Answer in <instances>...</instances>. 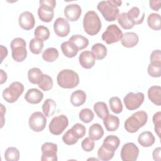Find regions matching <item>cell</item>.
Here are the masks:
<instances>
[{
	"instance_id": "1",
	"label": "cell",
	"mask_w": 161,
	"mask_h": 161,
	"mask_svg": "<svg viewBox=\"0 0 161 161\" xmlns=\"http://www.w3.org/2000/svg\"><path fill=\"white\" fill-rule=\"evenodd\" d=\"M120 143L119 138L115 135H108L97 151V156L101 160L108 161L113 158L116 150Z\"/></svg>"
},
{
	"instance_id": "2",
	"label": "cell",
	"mask_w": 161,
	"mask_h": 161,
	"mask_svg": "<svg viewBox=\"0 0 161 161\" xmlns=\"http://www.w3.org/2000/svg\"><path fill=\"white\" fill-rule=\"evenodd\" d=\"M122 1L118 0H108L100 1L97 8L102 14L103 16L107 21H113L116 20L119 15L118 6L121 5Z\"/></svg>"
},
{
	"instance_id": "3",
	"label": "cell",
	"mask_w": 161,
	"mask_h": 161,
	"mask_svg": "<svg viewBox=\"0 0 161 161\" xmlns=\"http://www.w3.org/2000/svg\"><path fill=\"white\" fill-rule=\"evenodd\" d=\"M147 119L148 114L145 111H136L126 119L124 123L125 129L129 133H135L147 123Z\"/></svg>"
},
{
	"instance_id": "4",
	"label": "cell",
	"mask_w": 161,
	"mask_h": 161,
	"mask_svg": "<svg viewBox=\"0 0 161 161\" xmlns=\"http://www.w3.org/2000/svg\"><path fill=\"white\" fill-rule=\"evenodd\" d=\"M58 85L64 89H73L79 83V77L75 72L64 69L58 72L57 77Z\"/></svg>"
},
{
	"instance_id": "5",
	"label": "cell",
	"mask_w": 161,
	"mask_h": 161,
	"mask_svg": "<svg viewBox=\"0 0 161 161\" xmlns=\"http://www.w3.org/2000/svg\"><path fill=\"white\" fill-rule=\"evenodd\" d=\"M83 27L86 33L91 36L97 34L101 28V22L94 11H87L83 19Z\"/></svg>"
},
{
	"instance_id": "6",
	"label": "cell",
	"mask_w": 161,
	"mask_h": 161,
	"mask_svg": "<svg viewBox=\"0 0 161 161\" xmlns=\"http://www.w3.org/2000/svg\"><path fill=\"white\" fill-rule=\"evenodd\" d=\"M40 6L38 9V15L43 22H50L54 16L53 9L56 6L55 0H42L39 1Z\"/></svg>"
},
{
	"instance_id": "7",
	"label": "cell",
	"mask_w": 161,
	"mask_h": 161,
	"mask_svg": "<svg viewBox=\"0 0 161 161\" xmlns=\"http://www.w3.org/2000/svg\"><path fill=\"white\" fill-rule=\"evenodd\" d=\"M10 45L12 50V57L14 60L17 62L24 61L27 56L25 40L21 38H15L11 41Z\"/></svg>"
},
{
	"instance_id": "8",
	"label": "cell",
	"mask_w": 161,
	"mask_h": 161,
	"mask_svg": "<svg viewBox=\"0 0 161 161\" xmlns=\"http://www.w3.org/2000/svg\"><path fill=\"white\" fill-rule=\"evenodd\" d=\"M24 91V86L19 82H12L8 87L3 92V97L8 103H13L16 102Z\"/></svg>"
},
{
	"instance_id": "9",
	"label": "cell",
	"mask_w": 161,
	"mask_h": 161,
	"mask_svg": "<svg viewBox=\"0 0 161 161\" xmlns=\"http://www.w3.org/2000/svg\"><path fill=\"white\" fill-rule=\"evenodd\" d=\"M69 120L66 116L62 114L53 117L49 124V131L54 135H59L68 126Z\"/></svg>"
},
{
	"instance_id": "10",
	"label": "cell",
	"mask_w": 161,
	"mask_h": 161,
	"mask_svg": "<svg viewBox=\"0 0 161 161\" xmlns=\"http://www.w3.org/2000/svg\"><path fill=\"white\" fill-rule=\"evenodd\" d=\"M122 31L115 24L109 25L106 31L102 34V40L107 44H112L121 40Z\"/></svg>"
},
{
	"instance_id": "11",
	"label": "cell",
	"mask_w": 161,
	"mask_h": 161,
	"mask_svg": "<svg viewBox=\"0 0 161 161\" xmlns=\"http://www.w3.org/2000/svg\"><path fill=\"white\" fill-rule=\"evenodd\" d=\"M144 101V94L142 92L134 93L133 92H128L124 97L123 101L127 109L135 110L138 109Z\"/></svg>"
},
{
	"instance_id": "12",
	"label": "cell",
	"mask_w": 161,
	"mask_h": 161,
	"mask_svg": "<svg viewBox=\"0 0 161 161\" xmlns=\"http://www.w3.org/2000/svg\"><path fill=\"white\" fill-rule=\"evenodd\" d=\"M30 128L35 132H40L44 130L47 125V118L45 114L39 111L33 113L28 121Z\"/></svg>"
},
{
	"instance_id": "13",
	"label": "cell",
	"mask_w": 161,
	"mask_h": 161,
	"mask_svg": "<svg viewBox=\"0 0 161 161\" xmlns=\"http://www.w3.org/2000/svg\"><path fill=\"white\" fill-rule=\"evenodd\" d=\"M139 154V149L137 146L131 142L123 145L121 148L120 156L123 161H135L137 160Z\"/></svg>"
},
{
	"instance_id": "14",
	"label": "cell",
	"mask_w": 161,
	"mask_h": 161,
	"mask_svg": "<svg viewBox=\"0 0 161 161\" xmlns=\"http://www.w3.org/2000/svg\"><path fill=\"white\" fill-rule=\"evenodd\" d=\"M42 155V161H56L57 160V145L51 142L44 143L41 148Z\"/></svg>"
},
{
	"instance_id": "15",
	"label": "cell",
	"mask_w": 161,
	"mask_h": 161,
	"mask_svg": "<svg viewBox=\"0 0 161 161\" xmlns=\"http://www.w3.org/2000/svg\"><path fill=\"white\" fill-rule=\"evenodd\" d=\"M53 29L55 34L60 37L68 35L70 32V25L67 19L64 18H57L53 23Z\"/></svg>"
},
{
	"instance_id": "16",
	"label": "cell",
	"mask_w": 161,
	"mask_h": 161,
	"mask_svg": "<svg viewBox=\"0 0 161 161\" xmlns=\"http://www.w3.org/2000/svg\"><path fill=\"white\" fill-rule=\"evenodd\" d=\"M18 22L21 28L25 30H31L35 24L34 16L30 11H24L21 13L19 16Z\"/></svg>"
},
{
	"instance_id": "17",
	"label": "cell",
	"mask_w": 161,
	"mask_h": 161,
	"mask_svg": "<svg viewBox=\"0 0 161 161\" xmlns=\"http://www.w3.org/2000/svg\"><path fill=\"white\" fill-rule=\"evenodd\" d=\"M64 13L68 20L75 21L80 18L82 9L80 6L77 4H70L65 6Z\"/></svg>"
},
{
	"instance_id": "18",
	"label": "cell",
	"mask_w": 161,
	"mask_h": 161,
	"mask_svg": "<svg viewBox=\"0 0 161 161\" xmlns=\"http://www.w3.org/2000/svg\"><path fill=\"white\" fill-rule=\"evenodd\" d=\"M79 61L80 65L86 69H89L92 68L94 64L96 59L94 58L91 52L89 50H86L82 52L79 57Z\"/></svg>"
},
{
	"instance_id": "19",
	"label": "cell",
	"mask_w": 161,
	"mask_h": 161,
	"mask_svg": "<svg viewBox=\"0 0 161 161\" xmlns=\"http://www.w3.org/2000/svg\"><path fill=\"white\" fill-rule=\"evenodd\" d=\"M43 98V92L36 88L28 89L25 96V100L30 104H38L41 102Z\"/></svg>"
},
{
	"instance_id": "20",
	"label": "cell",
	"mask_w": 161,
	"mask_h": 161,
	"mask_svg": "<svg viewBox=\"0 0 161 161\" xmlns=\"http://www.w3.org/2000/svg\"><path fill=\"white\" fill-rule=\"evenodd\" d=\"M139 41L138 36L134 32H126L123 34L121 40V44L126 48H132L137 45Z\"/></svg>"
},
{
	"instance_id": "21",
	"label": "cell",
	"mask_w": 161,
	"mask_h": 161,
	"mask_svg": "<svg viewBox=\"0 0 161 161\" xmlns=\"http://www.w3.org/2000/svg\"><path fill=\"white\" fill-rule=\"evenodd\" d=\"M148 99L155 105L161 104V87L159 86H151L148 90Z\"/></svg>"
},
{
	"instance_id": "22",
	"label": "cell",
	"mask_w": 161,
	"mask_h": 161,
	"mask_svg": "<svg viewBox=\"0 0 161 161\" xmlns=\"http://www.w3.org/2000/svg\"><path fill=\"white\" fill-rule=\"evenodd\" d=\"M61 50L64 55L68 58L74 57L79 51L77 47L69 40L64 42L61 44Z\"/></svg>"
},
{
	"instance_id": "23",
	"label": "cell",
	"mask_w": 161,
	"mask_h": 161,
	"mask_svg": "<svg viewBox=\"0 0 161 161\" xmlns=\"http://www.w3.org/2000/svg\"><path fill=\"white\" fill-rule=\"evenodd\" d=\"M155 139L150 131H143L140 133L138 137V142L139 144L143 147H151L155 143Z\"/></svg>"
},
{
	"instance_id": "24",
	"label": "cell",
	"mask_w": 161,
	"mask_h": 161,
	"mask_svg": "<svg viewBox=\"0 0 161 161\" xmlns=\"http://www.w3.org/2000/svg\"><path fill=\"white\" fill-rule=\"evenodd\" d=\"M129 18L135 23V25H140L143 23L145 18V13L143 12L141 14L140 9L134 6L131 8L127 13Z\"/></svg>"
},
{
	"instance_id": "25",
	"label": "cell",
	"mask_w": 161,
	"mask_h": 161,
	"mask_svg": "<svg viewBox=\"0 0 161 161\" xmlns=\"http://www.w3.org/2000/svg\"><path fill=\"white\" fill-rule=\"evenodd\" d=\"M103 123L108 131H114L119 127V119L116 116L109 114L103 119Z\"/></svg>"
},
{
	"instance_id": "26",
	"label": "cell",
	"mask_w": 161,
	"mask_h": 161,
	"mask_svg": "<svg viewBox=\"0 0 161 161\" xmlns=\"http://www.w3.org/2000/svg\"><path fill=\"white\" fill-rule=\"evenodd\" d=\"M86 100V92L80 89L73 92L70 96V103L74 106L78 107L82 105Z\"/></svg>"
},
{
	"instance_id": "27",
	"label": "cell",
	"mask_w": 161,
	"mask_h": 161,
	"mask_svg": "<svg viewBox=\"0 0 161 161\" xmlns=\"http://www.w3.org/2000/svg\"><path fill=\"white\" fill-rule=\"evenodd\" d=\"M91 53L95 59L102 60L105 58L107 55V48L106 46L102 43H95L91 48Z\"/></svg>"
},
{
	"instance_id": "28",
	"label": "cell",
	"mask_w": 161,
	"mask_h": 161,
	"mask_svg": "<svg viewBox=\"0 0 161 161\" xmlns=\"http://www.w3.org/2000/svg\"><path fill=\"white\" fill-rule=\"evenodd\" d=\"M104 135V130L99 123L92 124L89 129V136L94 140H99Z\"/></svg>"
},
{
	"instance_id": "29",
	"label": "cell",
	"mask_w": 161,
	"mask_h": 161,
	"mask_svg": "<svg viewBox=\"0 0 161 161\" xmlns=\"http://www.w3.org/2000/svg\"><path fill=\"white\" fill-rule=\"evenodd\" d=\"M72 42L79 49V50L86 48L89 45V40L85 36L80 35H72L69 40Z\"/></svg>"
},
{
	"instance_id": "30",
	"label": "cell",
	"mask_w": 161,
	"mask_h": 161,
	"mask_svg": "<svg viewBox=\"0 0 161 161\" xmlns=\"http://www.w3.org/2000/svg\"><path fill=\"white\" fill-rule=\"evenodd\" d=\"M42 71L37 67H33L28 72V78L29 81L34 84H38L43 77Z\"/></svg>"
},
{
	"instance_id": "31",
	"label": "cell",
	"mask_w": 161,
	"mask_h": 161,
	"mask_svg": "<svg viewBox=\"0 0 161 161\" xmlns=\"http://www.w3.org/2000/svg\"><path fill=\"white\" fill-rule=\"evenodd\" d=\"M160 15L158 13H151L147 18L148 26L153 30H160L161 28Z\"/></svg>"
},
{
	"instance_id": "32",
	"label": "cell",
	"mask_w": 161,
	"mask_h": 161,
	"mask_svg": "<svg viewBox=\"0 0 161 161\" xmlns=\"http://www.w3.org/2000/svg\"><path fill=\"white\" fill-rule=\"evenodd\" d=\"M55 109L56 103L52 99H47L42 105V111L46 117H50L53 115Z\"/></svg>"
},
{
	"instance_id": "33",
	"label": "cell",
	"mask_w": 161,
	"mask_h": 161,
	"mask_svg": "<svg viewBox=\"0 0 161 161\" xmlns=\"http://www.w3.org/2000/svg\"><path fill=\"white\" fill-rule=\"evenodd\" d=\"M94 111L96 115L101 119H104L109 114L106 104L104 102H97L94 105Z\"/></svg>"
},
{
	"instance_id": "34",
	"label": "cell",
	"mask_w": 161,
	"mask_h": 161,
	"mask_svg": "<svg viewBox=\"0 0 161 161\" xmlns=\"http://www.w3.org/2000/svg\"><path fill=\"white\" fill-rule=\"evenodd\" d=\"M43 46V41L36 37L32 38L29 44V48L31 52L36 55H38L42 52Z\"/></svg>"
},
{
	"instance_id": "35",
	"label": "cell",
	"mask_w": 161,
	"mask_h": 161,
	"mask_svg": "<svg viewBox=\"0 0 161 161\" xmlns=\"http://www.w3.org/2000/svg\"><path fill=\"white\" fill-rule=\"evenodd\" d=\"M58 51L55 48H47L42 53L43 59L48 62H53L58 57Z\"/></svg>"
},
{
	"instance_id": "36",
	"label": "cell",
	"mask_w": 161,
	"mask_h": 161,
	"mask_svg": "<svg viewBox=\"0 0 161 161\" xmlns=\"http://www.w3.org/2000/svg\"><path fill=\"white\" fill-rule=\"evenodd\" d=\"M118 23L121 25V26L125 30L131 29L135 25V23L128 16L127 13H125V12L118 15Z\"/></svg>"
},
{
	"instance_id": "37",
	"label": "cell",
	"mask_w": 161,
	"mask_h": 161,
	"mask_svg": "<svg viewBox=\"0 0 161 161\" xmlns=\"http://www.w3.org/2000/svg\"><path fill=\"white\" fill-rule=\"evenodd\" d=\"M109 104L111 110L116 114H119L123 111V104L118 97H112L109 100Z\"/></svg>"
},
{
	"instance_id": "38",
	"label": "cell",
	"mask_w": 161,
	"mask_h": 161,
	"mask_svg": "<svg viewBox=\"0 0 161 161\" xmlns=\"http://www.w3.org/2000/svg\"><path fill=\"white\" fill-rule=\"evenodd\" d=\"M35 37L42 40L43 41L47 40L50 36V31L48 28L45 26H38L34 31Z\"/></svg>"
},
{
	"instance_id": "39",
	"label": "cell",
	"mask_w": 161,
	"mask_h": 161,
	"mask_svg": "<svg viewBox=\"0 0 161 161\" xmlns=\"http://www.w3.org/2000/svg\"><path fill=\"white\" fill-rule=\"evenodd\" d=\"M4 158L6 161H18L19 158V150L13 147H8L4 152Z\"/></svg>"
},
{
	"instance_id": "40",
	"label": "cell",
	"mask_w": 161,
	"mask_h": 161,
	"mask_svg": "<svg viewBox=\"0 0 161 161\" xmlns=\"http://www.w3.org/2000/svg\"><path fill=\"white\" fill-rule=\"evenodd\" d=\"M53 80L50 76L47 74H43L40 82L38 84V87L44 91H48L52 88Z\"/></svg>"
},
{
	"instance_id": "41",
	"label": "cell",
	"mask_w": 161,
	"mask_h": 161,
	"mask_svg": "<svg viewBox=\"0 0 161 161\" xmlns=\"http://www.w3.org/2000/svg\"><path fill=\"white\" fill-rule=\"evenodd\" d=\"M63 142L68 145H72L75 144L78 141V138L74 134L72 129L68 130L62 136Z\"/></svg>"
},
{
	"instance_id": "42",
	"label": "cell",
	"mask_w": 161,
	"mask_h": 161,
	"mask_svg": "<svg viewBox=\"0 0 161 161\" xmlns=\"http://www.w3.org/2000/svg\"><path fill=\"white\" fill-rule=\"evenodd\" d=\"M79 116L80 119L82 122L85 123H89L92 121L94 114L91 109L84 108V109H82L79 112Z\"/></svg>"
},
{
	"instance_id": "43",
	"label": "cell",
	"mask_w": 161,
	"mask_h": 161,
	"mask_svg": "<svg viewBox=\"0 0 161 161\" xmlns=\"http://www.w3.org/2000/svg\"><path fill=\"white\" fill-rule=\"evenodd\" d=\"M152 121L155 125V131L157 134L158 136H160V130H161V112L158 111L155 113L152 118Z\"/></svg>"
},
{
	"instance_id": "44",
	"label": "cell",
	"mask_w": 161,
	"mask_h": 161,
	"mask_svg": "<svg viewBox=\"0 0 161 161\" xmlns=\"http://www.w3.org/2000/svg\"><path fill=\"white\" fill-rule=\"evenodd\" d=\"M150 63L152 65L161 66V53L160 50H153L150 56Z\"/></svg>"
},
{
	"instance_id": "45",
	"label": "cell",
	"mask_w": 161,
	"mask_h": 161,
	"mask_svg": "<svg viewBox=\"0 0 161 161\" xmlns=\"http://www.w3.org/2000/svg\"><path fill=\"white\" fill-rule=\"evenodd\" d=\"M71 129L78 139L82 138L86 134V127L82 124L76 123L72 127Z\"/></svg>"
},
{
	"instance_id": "46",
	"label": "cell",
	"mask_w": 161,
	"mask_h": 161,
	"mask_svg": "<svg viewBox=\"0 0 161 161\" xmlns=\"http://www.w3.org/2000/svg\"><path fill=\"white\" fill-rule=\"evenodd\" d=\"M94 145H95V143L94 140L91 139L90 137L85 138L81 143L82 148L84 151L87 152L92 151L94 148Z\"/></svg>"
},
{
	"instance_id": "47",
	"label": "cell",
	"mask_w": 161,
	"mask_h": 161,
	"mask_svg": "<svg viewBox=\"0 0 161 161\" xmlns=\"http://www.w3.org/2000/svg\"><path fill=\"white\" fill-rule=\"evenodd\" d=\"M149 75L153 77H160L161 75V66H157L149 64L147 69Z\"/></svg>"
},
{
	"instance_id": "48",
	"label": "cell",
	"mask_w": 161,
	"mask_h": 161,
	"mask_svg": "<svg viewBox=\"0 0 161 161\" xmlns=\"http://www.w3.org/2000/svg\"><path fill=\"white\" fill-rule=\"evenodd\" d=\"M149 4H150V8L152 9L158 11L160 8L161 1L160 0H150L149 1Z\"/></svg>"
},
{
	"instance_id": "49",
	"label": "cell",
	"mask_w": 161,
	"mask_h": 161,
	"mask_svg": "<svg viewBox=\"0 0 161 161\" xmlns=\"http://www.w3.org/2000/svg\"><path fill=\"white\" fill-rule=\"evenodd\" d=\"M153 158L155 161H160L161 156H160V147H157L154 149L152 153Z\"/></svg>"
},
{
	"instance_id": "50",
	"label": "cell",
	"mask_w": 161,
	"mask_h": 161,
	"mask_svg": "<svg viewBox=\"0 0 161 161\" xmlns=\"http://www.w3.org/2000/svg\"><path fill=\"white\" fill-rule=\"evenodd\" d=\"M1 62H2L3 58L7 56L8 50L6 47H4V46L1 45Z\"/></svg>"
},
{
	"instance_id": "51",
	"label": "cell",
	"mask_w": 161,
	"mask_h": 161,
	"mask_svg": "<svg viewBox=\"0 0 161 161\" xmlns=\"http://www.w3.org/2000/svg\"><path fill=\"white\" fill-rule=\"evenodd\" d=\"M1 71V84H3L4 82L6 81L7 79V74L3 69L0 70Z\"/></svg>"
}]
</instances>
